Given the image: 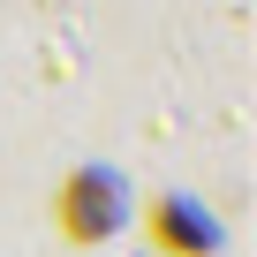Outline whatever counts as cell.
<instances>
[{
  "mask_svg": "<svg viewBox=\"0 0 257 257\" xmlns=\"http://www.w3.org/2000/svg\"><path fill=\"white\" fill-rule=\"evenodd\" d=\"M144 227H152V249L159 257H212V219H197L182 197H152Z\"/></svg>",
  "mask_w": 257,
  "mask_h": 257,
  "instance_id": "7a4b0ae2",
  "label": "cell"
},
{
  "mask_svg": "<svg viewBox=\"0 0 257 257\" xmlns=\"http://www.w3.org/2000/svg\"><path fill=\"white\" fill-rule=\"evenodd\" d=\"M53 219H61V234H68V242H106V234L128 219V197H121V182H113L106 167H83V174H68V182H61Z\"/></svg>",
  "mask_w": 257,
  "mask_h": 257,
  "instance_id": "6da1fadb",
  "label": "cell"
}]
</instances>
